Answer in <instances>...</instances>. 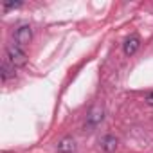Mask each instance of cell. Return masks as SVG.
Listing matches in <instances>:
<instances>
[{
  "label": "cell",
  "instance_id": "cell-2",
  "mask_svg": "<svg viewBox=\"0 0 153 153\" xmlns=\"http://www.w3.org/2000/svg\"><path fill=\"white\" fill-rule=\"evenodd\" d=\"M31 38H33V33H31V27H29V25H22V27H18L16 33H15V42H16L18 47L27 45V43L31 42Z\"/></svg>",
  "mask_w": 153,
  "mask_h": 153
},
{
  "label": "cell",
  "instance_id": "cell-3",
  "mask_svg": "<svg viewBox=\"0 0 153 153\" xmlns=\"http://www.w3.org/2000/svg\"><path fill=\"white\" fill-rule=\"evenodd\" d=\"M139 47H140L139 36H130V38H126V42H124V45H123V51H124L126 56H133V54L139 51Z\"/></svg>",
  "mask_w": 153,
  "mask_h": 153
},
{
  "label": "cell",
  "instance_id": "cell-8",
  "mask_svg": "<svg viewBox=\"0 0 153 153\" xmlns=\"http://www.w3.org/2000/svg\"><path fill=\"white\" fill-rule=\"evenodd\" d=\"M20 6H22V2H6L4 4L6 9H13V7H20Z\"/></svg>",
  "mask_w": 153,
  "mask_h": 153
},
{
  "label": "cell",
  "instance_id": "cell-5",
  "mask_svg": "<svg viewBox=\"0 0 153 153\" xmlns=\"http://www.w3.org/2000/svg\"><path fill=\"white\" fill-rule=\"evenodd\" d=\"M101 146H103V149L105 151H115V148H117V139L115 137H112V135H106L103 140H101Z\"/></svg>",
  "mask_w": 153,
  "mask_h": 153
},
{
  "label": "cell",
  "instance_id": "cell-6",
  "mask_svg": "<svg viewBox=\"0 0 153 153\" xmlns=\"http://www.w3.org/2000/svg\"><path fill=\"white\" fill-rule=\"evenodd\" d=\"M103 119V110L101 108H94L88 115V126H96L99 121Z\"/></svg>",
  "mask_w": 153,
  "mask_h": 153
},
{
  "label": "cell",
  "instance_id": "cell-1",
  "mask_svg": "<svg viewBox=\"0 0 153 153\" xmlns=\"http://www.w3.org/2000/svg\"><path fill=\"white\" fill-rule=\"evenodd\" d=\"M7 59H9L11 67H24L27 63V54L22 51V47L13 43L7 47Z\"/></svg>",
  "mask_w": 153,
  "mask_h": 153
},
{
  "label": "cell",
  "instance_id": "cell-9",
  "mask_svg": "<svg viewBox=\"0 0 153 153\" xmlns=\"http://www.w3.org/2000/svg\"><path fill=\"white\" fill-rule=\"evenodd\" d=\"M146 103H148V105H153V92H149V94L146 96Z\"/></svg>",
  "mask_w": 153,
  "mask_h": 153
},
{
  "label": "cell",
  "instance_id": "cell-4",
  "mask_svg": "<svg viewBox=\"0 0 153 153\" xmlns=\"http://www.w3.org/2000/svg\"><path fill=\"white\" fill-rule=\"evenodd\" d=\"M76 149V140L72 137H65L58 142V151L59 153H72Z\"/></svg>",
  "mask_w": 153,
  "mask_h": 153
},
{
  "label": "cell",
  "instance_id": "cell-7",
  "mask_svg": "<svg viewBox=\"0 0 153 153\" xmlns=\"http://www.w3.org/2000/svg\"><path fill=\"white\" fill-rule=\"evenodd\" d=\"M13 70H15V67H7V63H4V65H2V79H4V81L9 78V76H15V72H13Z\"/></svg>",
  "mask_w": 153,
  "mask_h": 153
}]
</instances>
